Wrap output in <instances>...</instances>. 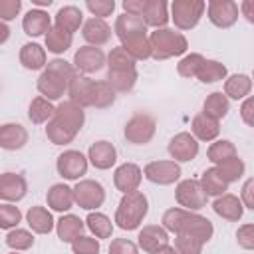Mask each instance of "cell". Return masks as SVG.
Returning <instances> with one entry per match:
<instances>
[{
    "mask_svg": "<svg viewBox=\"0 0 254 254\" xmlns=\"http://www.w3.org/2000/svg\"><path fill=\"white\" fill-rule=\"evenodd\" d=\"M161 226L171 232V234H189V236H194L198 238L202 244L210 242L212 236H214V226L212 222L198 214V212H190V210H185L181 206H171L163 212L161 216Z\"/></svg>",
    "mask_w": 254,
    "mask_h": 254,
    "instance_id": "1",
    "label": "cell"
},
{
    "mask_svg": "<svg viewBox=\"0 0 254 254\" xmlns=\"http://www.w3.org/2000/svg\"><path fill=\"white\" fill-rule=\"evenodd\" d=\"M149 212V198L145 192L141 190H133V192H127L121 196L117 208H115V216H113V222L115 226H119L121 230H137L145 216Z\"/></svg>",
    "mask_w": 254,
    "mask_h": 254,
    "instance_id": "2",
    "label": "cell"
},
{
    "mask_svg": "<svg viewBox=\"0 0 254 254\" xmlns=\"http://www.w3.org/2000/svg\"><path fill=\"white\" fill-rule=\"evenodd\" d=\"M149 44H151V58L157 62H165L171 58L185 56L189 50V40L183 32L175 28H159L149 34Z\"/></svg>",
    "mask_w": 254,
    "mask_h": 254,
    "instance_id": "3",
    "label": "cell"
},
{
    "mask_svg": "<svg viewBox=\"0 0 254 254\" xmlns=\"http://www.w3.org/2000/svg\"><path fill=\"white\" fill-rule=\"evenodd\" d=\"M206 2L202 0H173L171 2V14L169 18L175 24V30L187 32L198 26L202 14H204Z\"/></svg>",
    "mask_w": 254,
    "mask_h": 254,
    "instance_id": "4",
    "label": "cell"
},
{
    "mask_svg": "<svg viewBox=\"0 0 254 254\" xmlns=\"http://www.w3.org/2000/svg\"><path fill=\"white\" fill-rule=\"evenodd\" d=\"M157 133V121L151 113L139 111L131 115L123 127V137L131 145H147Z\"/></svg>",
    "mask_w": 254,
    "mask_h": 254,
    "instance_id": "5",
    "label": "cell"
},
{
    "mask_svg": "<svg viewBox=\"0 0 254 254\" xmlns=\"http://www.w3.org/2000/svg\"><path fill=\"white\" fill-rule=\"evenodd\" d=\"M71 190H73V202L79 208L89 210V212L103 206L105 196H107L103 185L95 179H79L75 187H71Z\"/></svg>",
    "mask_w": 254,
    "mask_h": 254,
    "instance_id": "6",
    "label": "cell"
},
{
    "mask_svg": "<svg viewBox=\"0 0 254 254\" xmlns=\"http://www.w3.org/2000/svg\"><path fill=\"white\" fill-rule=\"evenodd\" d=\"M175 200L181 208L198 212L208 204V196L204 194L198 179H183L175 187Z\"/></svg>",
    "mask_w": 254,
    "mask_h": 254,
    "instance_id": "7",
    "label": "cell"
},
{
    "mask_svg": "<svg viewBox=\"0 0 254 254\" xmlns=\"http://www.w3.org/2000/svg\"><path fill=\"white\" fill-rule=\"evenodd\" d=\"M87 169L89 161L77 149H65L56 159V171L64 181H79L83 175H87Z\"/></svg>",
    "mask_w": 254,
    "mask_h": 254,
    "instance_id": "8",
    "label": "cell"
},
{
    "mask_svg": "<svg viewBox=\"0 0 254 254\" xmlns=\"http://www.w3.org/2000/svg\"><path fill=\"white\" fill-rule=\"evenodd\" d=\"M143 177L153 183V185H159V187H169V185H175L181 181V165L171 161V159H163V161H151L147 163L143 169Z\"/></svg>",
    "mask_w": 254,
    "mask_h": 254,
    "instance_id": "9",
    "label": "cell"
},
{
    "mask_svg": "<svg viewBox=\"0 0 254 254\" xmlns=\"http://www.w3.org/2000/svg\"><path fill=\"white\" fill-rule=\"evenodd\" d=\"M67 85H69V79L62 73H58L56 69L48 67L44 71H40L38 75V81H36V87H38V93L48 99V101H60L65 93H67Z\"/></svg>",
    "mask_w": 254,
    "mask_h": 254,
    "instance_id": "10",
    "label": "cell"
},
{
    "mask_svg": "<svg viewBox=\"0 0 254 254\" xmlns=\"http://www.w3.org/2000/svg\"><path fill=\"white\" fill-rule=\"evenodd\" d=\"M206 16H208V22L220 30H226V28H232L236 22H238V4L234 0H210L206 4Z\"/></svg>",
    "mask_w": 254,
    "mask_h": 254,
    "instance_id": "11",
    "label": "cell"
},
{
    "mask_svg": "<svg viewBox=\"0 0 254 254\" xmlns=\"http://www.w3.org/2000/svg\"><path fill=\"white\" fill-rule=\"evenodd\" d=\"M167 151L171 155V161H175V163H190V161H194L198 157L200 147H198V141L189 131H181L169 141Z\"/></svg>",
    "mask_w": 254,
    "mask_h": 254,
    "instance_id": "12",
    "label": "cell"
},
{
    "mask_svg": "<svg viewBox=\"0 0 254 254\" xmlns=\"http://www.w3.org/2000/svg\"><path fill=\"white\" fill-rule=\"evenodd\" d=\"M28 194V181L20 173H0V200L16 204Z\"/></svg>",
    "mask_w": 254,
    "mask_h": 254,
    "instance_id": "13",
    "label": "cell"
},
{
    "mask_svg": "<svg viewBox=\"0 0 254 254\" xmlns=\"http://www.w3.org/2000/svg\"><path fill=\"white\" fill-rule=\"evenodd\" d=\"M71 65L75 67L77 73L81 75H89L99 71L105 65V54L101 48H93V46H81L75 54H73V62Z\"/></svg>",
    "mask_w": 254,
    "mask_h": 254,
    "instance_id": "14",
    "label": "cell"
},
{
    "mask_svg": "<svg viewBox=\"0 0 254 254\" xmlns=\"http://www.w3.org/2000/svg\"><path fill=\"white\" fill-rule=\"evenodd\" d=\"M141 181H143V171H141V167L137 163H121L113 171V187L121 194L139 190Z\"/></svg>",
    "mask_w": 254,
    "mask_h": 254,
    "instance_id": "15",
    "label": "cell"
},
{
    "mask_svg": "<svg viewBox=\"0 0 254 254\" xmlns=\"http://www.w3.org/2000/svg\"><path fill=\"white\" fill-rule=\"evenodd\" d=\"M85 157H87L89 165L95 167L97 171H107L117 163V149H115V145L111 141L99 139V141L89 145Z\"/></svg>",
    "mask_w": 254,
    "mask_h": 254,
    "instance_id": "16",
    "label": "cell"
},
{
    "mask_svg": "<svg viewBox=\"0 0 254 254\" xmlns=\"http://www.w3.org/2000/svg\"><path fill=\"white\" fill-rule=\"evenodd\" d=\"M111 26L105 20L99 18H87L83 20L81 26V38L85 40V46H93V48H101L111 40Z\"/></svg>",
    "mask_w": 254,
    "mask_h": 254,
    "instance_id": "17",
    "label": "cell"
},
{
    "mask_svg": "<svg viewBox=\"0 0 254 254\" xmlns=\"http://www.w3.org/2000/svg\"><path fill=\"white\" fill-rule=\"evenodd\" d=\"M167 244H169V232L161 224H145L137 234V246L147 254H153Z\"/></svg>",
    "mask_w": 254,
    "mask_h": 254,
    "instance_id": "18",
    "label": "cell"
},
{
    "mask_svg": "<svg viewBox=\"0 0 254 254\" xmlns=\"http://www.w3.org/2000/svg\"><path fill=\"white\" fill-rule=\"evenodd\" d=\"M18 60L28 71H44L48 65V52L38 42H26L18 52Z\"/></svg>",
    "mask_w": 254,
    "mask_h": 254,
    "instance_id": "19",
    "label": "cell"
},
{
    "mask_svg": "<svg viewBox=\"0 0 254 254\" xmlns=\"http://www.w3.org/2000/svg\"><path fill=\"white\" fill-rule=\"evenodd\" d=\"M93 87H95V79H91L89 75H81L77 73L69 85H67V95L69 101H73L79 107H91V99H93Z\"/></svg>",
    "mask_w": 254,
    "mask_h": 254,
    "instance_id": "20",
    "label": "cell"
},
{
    "mask_svg": "<svg viewBox=\"0 0 254 254\" xmlns=\"http://www.w3.org/2000/svg\"><path fill=\"white\" fill-rule=\"evenodd\" d=\"M52 28V16L46 12V10H40V8H32L24 14L22 18V30L26 36L30 38H40V36H46L48 30Z\"/></svg>",
    "mask_w": 254,
    "mask_h": 254,
    "instance_id": "21",
    "label": "cell"
},
{
    "mask_svg": "<svg viewBox=\"0 0 254 254\" xmlns=\"http://www.w3.org/2000/svg\"><path fill=\"white\" fill-rule=\"evenodd\" d=\"M212 210L216 212V216H220L222 220H228V222H238L244 214L242 200L232 192H224V194L216 196L212 202Z\"/></svg>",
    "mask_w": 254,
    "mask_h": 254,
    "instance_id": "22",
    "label": "cell"
},
{
    "mask_svg": "<svg viewBox=\"0 0 254 254\" xmlns=\"http://www.w3.org/2000/svg\"><path fill=\"white\" fill-rule=\"evenodd\" d=\"M30 135L28 129L20 123H2L0 125V149L4 151H20L26 147Z\"/></svg>",
    "mask_w": 254,
    "mask_h": 254,
    "instance_id": "23",
    "label": "cell"
},
{
    "mask_svg": "<svg viewBox=\"0 0 254 254\" xmlns=\"http://www.w3.org/2000/svg\"><path fill=\"white\" fill-rule=\"evenodd\" d=\"M198 143H212L220 135V121L206 117L204 113H196L190 121V131H189Z\"/></svg>",
    "mask_w": 254,
    "mask_h": 254,
    "instance_id": "24",
    "label": "cell"
},
{
    "mask_svg": "<svg viewBox=\"0 0 254 254\" xmlns=\"http://www.w3.org/2000/svg\"><path fill=\"white\" fill-rule=\"evenodd\" d=\"M46 202H48V208L50 210L65 214L75 204L73 202V190H71V187H67L65 183L52 185L48 189V192H46Z\"/></svg>",
    "mask_w": 254,
    "mask_h": 254,
    "instance_id": "25",
    "label": "cell"
},
{
    "mask_svg": "<svg viewBox=\"0 0 254 254\" xmlns=\"http://www.w3.org/2000/svg\"><path fill=\"white\" fill-rule=\"evenodd\" d=\"M26 222L34 234H50L56 228V220H54L52 210L46 206H40V204H34L28 208Z\"/></svg>",
    "mask_w": 254,
    "mask_h": 254,
    "instance_id": "26",
    "label": "cell"
},
{
    "mask_svg": "<svg viewBox=\"0 0 254 254\" xmlns=\"http://www.w3.org/2000/svg\"><path fill=\"white\" fill-rule=\"evenodd\" d=\"M85 230V222L71 212H65L60 216V220H56V234L64 244H71L77 236H81Z\"/></svg>",
    "mask_w": 254,
    "mask_h": 254,
    "instance_id": "27",
    "label": "cell"
},
{
    "mask_svg": "<svg viewBox=\"0 0 254 254\" xmlns=\"http://www.w3.org/2000/svg\"><path fill=\"white\" fill-rule=\"evenodd\" d=\"M54 26L73 36L83 26V12H81V8H77L73 4L62 6L56 12V16H54Z\"/></svg>",
    "mask_w": 254,
    "mask_h": 254,
    "instance_id": "28",
    "label": "cell"
},
{
    "mask_svg": "<svg viewBox=\"0 0 254 254\" xmlns=\"http://www.w3.org/2000/svg\"><path fill=\"white\" fill-rule=\"evenodd\" d=\"M149 28L145 26L143 18L139 16H129V14H119L115 18V24H113V34L119 38V42L127 40V38H133V36H141V34H147Z\"/></svg>",
    "mask_w": 254,
    "mask_h": 254,
    "instance_id": "29",
    "label": "cell"
},
{
    "mask_svg": "<svg viewBox=\"0 0 254 254\" xmlns=\"http://www.w3.org/2000/svg\"><path fill=\"white\" fill-rule=\"evenodd\" d=\"M143 22L147 28H167L169 24V4L165 0H147L143 10Z\"/></svg>",
    "mask_w": 254,
    "mask_h": 254,
    "instance_id": "30",
    "label": "cell"
},
{
    "mask_svg": "<svg viewBox=\"0 0 254 254\" xmlns=\"http://www.w3.org/2000/svg\"><path fill=\"white\" fill-rule=\"evenodd\" d=\"M222 93L228 99H234V101L246 99L252 93V77L248 73H232V75H226Z\"/></svg>",
    "mask_w": 254,
    "mask_h": 254,
    "instance_id": "31",
    "label": "cell"
},
{
    "mask_svg": "<svg viewBox=\"0 0 254 254\" xmlns=\"http://www.w3.org/2000/svg\"><path fill=\"white\" fill-rule=\"evenodd\" d=\"M56 119L64 121L65 125H69L71 129H75L77 133L83 129V123H85V111L83 107L75 105L73 101L65 99V101H60L56 105V113H54Z\"/></svg>",
    "mask_w": 254,
    "mask_h": 254,
    "instance_id": "32",
    "label": "cell"
},
{
    "mask_svg": "<svg viewBox=\"0 0 254 254\" xmlns=\"http://www.w3.org/2000/svg\"><path fill=\"white\" fill-rule=\"evenodd\" d=\"M228 111H230V99L222 91H212L202 101V111L200 113H204L210 119L220 121V119H224L228 115Z\"/></svg>",
    "mask_w": 254,
    "mask_h": 254,
    "instance_id": "33",
    "label": "cell"
},
{
    "mask_svg": "<svg viewBox=\"0 0 254 254\" xmlns=\"http://www.w3.org/2000/svg\"><path fill=\"white\" fill-rule=\"evenodd\" d=\"M46 137H48V141H50V143L64 147V145L73 143V139L77 137V131H75V129H71L69 125H65L64 121H60V119L52 117V119L46 123Z\"/></svg>",
    "mask_w": 254,
    "mask_h": 254,
    "instance_id": "34",
    "label": "cell"
},
{
    "mask_svg": "<svg viewBox=\"0 0 254 254\" xmlns=\"http://www.w3.org/2000/svg\"><path fill=\"white\" fill-rule=\"evenodd\" d=\"M85 228L91 232V236L93 238H97V240H105V238H111V234H113V222H111V218L107 216V214H103V212H97V210H91L87 216H85Z\"/></svg>",
    "mask_w": 254,
    "mask_h": 254,
    "instance_id": "35",
    "label": "cell"
},
{
    "mask_svg": "<svg viewBox=\"0 0 254 254\" xmlns=\"http://www.w3.org/2000/svg\"><path fill=\"white\" fill-rule=\"evenodd\" d=\"M44 42H46V46H44L46 52H50L54 56H62V54H65L71 48L73 36L67 34V32H64V30H60V28H56L52 24V28L48 30V34L44 36Z\"/></svg>",
    "mask_w": 254,
    "mask_h": 254,
    "instance_id": "36",
    "label": "cell"
},
{
    "mask_svg": "<svg viewBox=\"0 0 254 254\" xmlns=\"http://www.w3.org/2000/svg\"><path fill=\"white\" fill-rule=\"evenodd\" d=\"M198 183H200L204 194H206V196H214V198L220 196V194H224V192H228V187H230V185L220 177V173L216 171V167L204 169L202 175H200V179H198Z\"/></svg>",
    "mask_w": 254,
    "mask_h": 254,
    "instance_id": "37",
    "label": "cell"
},
{
    "mask_svg": "<svg viewBox=\"0 0 254 254\" xmlns=\"http://www.w3.org/2000/svg\"><path fill=\"white\" fill-rule=\"evenodd\" d=\"M139 79L137 69H121V71H107L105 81L111 85L115 93H129Z\"/></svg>",
    "mask_w": 254,
    "mask_h": 254,
    "instance_id": "38",
    "label": "cell"
},
{
    "mask_svg": "<svg viewBox=\"0 0 254 254\" xmlns=\"http://www.w3.org/2000/svg\"><path fill=\"white\" fill-rule=\"evenodd\" d=\"M56 113V105L48 99H44L42 95L34 97L28 105V119L34 123V125H44L48 123Z\"/></svg>",
    "mask_w": 254,
    "mask_h": 254,
    "instance_id": "39",
    "label": "cell"
},
{
    "mask_svg": "<svg viewBox=\"0 0 254 254\" xmlns=\"http://www.w3.org/2000/svg\"><path fill=\"white\" fill-rule=\"evenodd\" d=\"M135 62H145L151 58V44H149V34H141V36H133L127 38L119 44Z\"/></svg>",
    "mask_w": 254,
    "mask_h": 254,
    "instance_id": "40",
    "label": "cell"
},
{
    "mask_svg": "<svg viewBox=\"0 0 254 254\" xmlns=\"http://www.w3.org/2000/svg\"><path fill=\"white\" fill-rule=\"evenodd\" d=\"M226 75H228V69H226V65H224L222 62H218V60H208V58H206V60L202 62L198 73H196V79H198L200 83H216V81L226 79Z\"/></svg>",
    "mask_w": 254,
    "mask_h": 254,
    "instance_id": "41",
    "label": "cell"
},
{
    "mask_svg": "<svg viewBox=\"0 0 254 254\" xmlns=\"http://www.w3.org/2000/svg\"><path fill=\"white\" fill-rule=\"evenodd\" d=\"M236 155H238V149L230 139H216L206 149V159L212 165H218V163H222L226 159H232Z\"/></svg>",
    "mask_w": 254,
    "mask_h": 254,
    "instance_id": "42",
    "label": "cell"
},
{
    "mask_svg": "<svg viewBox=\"0 0 254 254\" xmlns=\"http://www.w3.org/2000/svg\"><path fill=\"white\" fill-rule=\"evenodd\" d=\"M216 167V171L220 173V177L230 185V183H238L244 175H246V163L236 155V157H232V159H226V161H222V163H218V165H214Z\"/></svg>",
    "mask_w": 254,
    "mask_h": 254,
    "instance_id": "43",
    "label": "cell"
},
{
    "mask_svg": "<svg viewBox=\"0 0 254 254\" xmlns=\"http://www.w3.org/2000/svg\"><path fill=\"white\" fill-rule=\"evenodd\" d=\"M6 246L12 250V252H26L34 246L36 238H34V232L32 230H26V228H12L8 230L6 234Z\"/></svg>",
    "mask_w": 254,
    "mask_h": 254,
    "instance_id": "44",
    "label": "cell"
},
{
    "mask_svg": "<svg viewBox=\"0 0 254 254\" xmlns=\"http://www.w3.org/2000/svg\"><path fill=\"white\" fill-rule=\"evenodd\" d=\"M105 65L107 71H121V69H137V62L121 48L115 46L111 48V52L105 56Z\"/></svg>",
    "mask_w": 254,
    "mask_h": 254,
    "instance_id": "45",
    "label": "cell"
},
{
    "mask_svg": "<svg viewBox=\"0 0 254 254\" xmlns=\"http://www.w3.org/2000/svg\"><path fill=\"white\" fill-rule=\"evenodd\" d=\"M204 60H206V58H204L202 54H198V52L185 54V56L179 60V64H177V73H179L181 77L192 79V77H196V73H198V69H200V65H202Z\"/></svg>",
    "mask_w": 254,
    "mask_h": 254,
    "instance_id": "46",
    "label": "cell"
},
{
    "mask_svg": "<svg viewBox=\"0 0 254 254\" xmlns=\"http://www.w3.org/2000/svg\"><path fill=\"white\" fill-rule=\"evenodd\" d=\"M115 99H117V93L111 89V85L105 79L95 81L91 107H95V109H107V107H111L115 103Z\"/></svg>",
    "mask_w": 254,
    "mask_h": 254,
    "instance_id": "47",
    "label": "cell"
},
{
    "mask_svg": "<svg viewBox=\"0 0 254 254\" xmlns=\"http://www.w3.org/2000/svg\"><path fill=\"white\" fill-rule=\"evenodd\" d=\"M20 222H22L20 208L16 204H10V202H0V228L12 230V228H18Z\"/></svg>",
    "mask_w": 254,
    "mask_h": 254,
    "instance_id": "48",
    "label": "cell"
},
{
    "mask_svg": "<svg viewBox=\"0 0 254 254\" xmlns=\"http://www.w3.org/2000/svg\"><path fill=\"white\" fill-rule=\"evenodd\" d=\"M202 242L189 234H175V250L179 254H202Z\"/></svg>",
    "mask_w": 254,
    "mask_h": 254,
    "instance_id": "49",
    "label": "cell"
},
{
    "mask_svg": "<svg viewBox=\"0 0 254 254\" xmlns=\"http://www.w3.org/2000/svg\"><path fill=\"white\" fill-rule=\"evenodd\" d=\"M69 246H71L73 254H99L101 252V242L93 236H87V234L77 236Z\"/></svg>",
    "mask_w": 254,
    "mask_h": 254,
    "instance_id": "50",
    "label": "cell"
},
{
    "mask_svg": "<svg viewBox=\"0 0 254 254\" xmlns=\"http://www.w3.org/2000/svg\"><path fill=\"white\" fill-rule=\"evenodd\" d=\"M85 8L91 14V18L105 20L107 16H111L115 12V0H87Z\"/></svg>",
    "mask_w": 254,
    "mask_h": 254,
    "instance_id": "51",
    "label": "cell"
},
{
    "mask_svg": "<svg viewBox=\"0 0 254 254\" xmlns=\"http://www.w3.org/2000/svg\"><path fill=\"white\" fill-rule=\"evenodd\" d=\"M236 242L242 250H254V224L246 222L236 230Z\"/></svg>",
    "mask_w": 254,
    "mask_h": 254,
    "instance_id": "52",
    "label": "cell"
},
{
    "mask_svg": "<svg viewBox=\"0 0 254 254\" xmlns=\"http://www.w3.org/2000/svg\"><path fill=\"white\" fill-rule=\"evenodd\" d=\"M22 12V0H0V22H10Z\"/></svg>",
    "mask_w": 254,
    "mask_h": 254,
    "instance_id": "53",
    "label": "cell"
},
{
    "mask_svg": "<svg viewBox=\"0 0 254 254\" xmlns=\"http://www.w3.org/2000/svg\"><path fill=\"white\" fill-rule=\"evenodd\" d=\"M109 254H139V246L129 238H113L109 244Z\"/></svg>",
    "mask_w": 254,
    "mask_h": 254,
    "instance_id": "54",
    "label": "cell"
},
{
    "mask_svg": "<svg viewBox=\"0 0 254 254\" xmlns=\"http://www.w3.org/2000/svg\"><path fill=\"white\" fill-rule=\"evenodd\" d=\"M238 198L242 200V206H244V208L254 210V179H252V177H248V179L244 181Z\"/></svg>",
    "mask_w": 254,
    "mask_h": 254,
    "instance_id": "55",
    "label": "cell"
},
{
    "mask_svg": "<svg viewBox=\"0 0 254 254\" xmlns=\"http://www.w3.org/2000/svg\"><path fill=\"white\" fill-rule=\"evenodd\" d=\"M238 111H240V119L244 121V125L254 127V99H252V95L242 99V105Z\"/></svg>",
    "mask_w": 254,
    "mask_h": 254,
    "instance_id": "56",
    "label": "cell"
},
{
    "mask_svg": "<svg viewBox=\"0 0 254 254\" xmlns=\"http://www.w3.org/2000/svg\"><path fill=\"white\" fill-rule=\"evenodd\" d=\"M145 2L147 0H123V14H129V16H143V10H145Z\"/></svg>",
    "mask_w": 254,
    "mask_h": 254,
    "instance_id": "57",
    "label": "cell"
},
{
    "mask_svg": "<svg viewBox=\"0 0 254 254\" xmlns=\"http://www.w3.org/2000/svg\"><path fill=\"white\" fill-rule=\"evenodd\" d=\"M238 12H240L250 24H254V2H252V0H244V2L238 6Z\"/></svg>",
    "mask_w": 254,
    "mask_h": 254,
    "instance_id": "58",
    "label": "cell"
},
{
    "mask_svg": "<svg viewBox=\"0 0 254 254\" xmlns=\"http://www.w3.org/2000/svg\"><path fill=\"white\" fill-rule=\"evenodd\" d=\"M10 40V26L6 22H0V46Z\"/></svg>",
    "mask_w": 254,
    "mask_h": 254,
    "instance_id": "59",
    "label": "cell"
},
{
    "mask_svg": "<svg viewBox=\"0 0 254 254\" xmlns=\"http://www.w3.org/2000/svg\"><path fill=\"white\" fill-rule=\"evenodd\" d=\"M153 254H179L177 250H175V246H171V244H167V246H163V248H159L157 252H153Z\"/></svg>",
    "mask_w": 254,
    "mask_h": 254,
    "instance_id": "60",
    "label": "cell"
},
{
    "mask_svg": "<svg viewBox=\"0 0 254 254\" xmlns=\"http://www.w3.org/2000/svg\"><path fill=\"white\" fill-rule=\"evenodd\" d=\"M10 254H22V252H10Z\"/></svg>",
    "mask_w": 254,
    "mask_h": 254,
    "instance_id": "61",
    "label": "cell"
}]
</instances>
